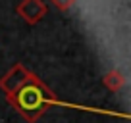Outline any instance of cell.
<instances>
[{"mask_svg":"<svg viewBox=\"0 0 131 123\" xmlns=\"http://www.w3.org/2000/svg\"><path fill=\"white\" fill-rule=\"evenodd\" d=\"M6 98L16 108L17 114L29 123H35L39 117H42L45 112L56 102L54 92L35 73H31L27 77V81L21 87H17Z\"/></svg>","mask_w":131,"mask_h":123,"instance_id":"1","label":"cell"},{"mask_svg":"<svg viewBox=\"0 0 131 123\" xmlns=\"http://www.w3.org/2000/svg\"><path fill=\"white\" fill-rule=\"evenodd\" d=\"M16 12L23 21H27L29 25H35L46 16L48 8H46V4L42 0H21L17 4Z\"/></svg>","mask_w":131,"mask_h":123,"instance_id":"2","label":"cell"},{"mask_svg":"<svg viewBox=\"0 0 131 123\" xmlns=\"http://www.w3.org/2000/svg\"><path fill=\"white\" fill-rule=\"evenodd\" d=\"M102 85L106 87L110 92H118L125 87V75L118 69H110L106 75L102 77Z\"/></svg>","mask_w":131,"mask_h":123,"instance_id":"4","label":"cell"},{"mask_svg":"<svg viewBox=\"0 0 131 123\" xmlns=\"http://www.w3.org/2000/svg\"><path fill=\"white\" fill-rule=\"evenodd\" d=\"M50 2H52L58 10H70V8H73V6H75L77 0H50Z\"/></svg>","mask_w":131,"mask_h":123,"instance_id":"5","label":"cell"},{"mask_svg":"<svg viewBox=\"0 0 131 123\" xmlns=\"http://www.w3.org/2000/svg\"><path fill=\"white\" fill-rule=\"evenodd\" d=\"M29 75H31V71H29L23 64H16L10 71H6V73L0 77V89L4 90L6 96L12 94L17 87H21L25 81H27Z\"/></svg>","mask_w":131,"mask_h":123,"instance_id":"3","label":"cell"}]
</instances>
